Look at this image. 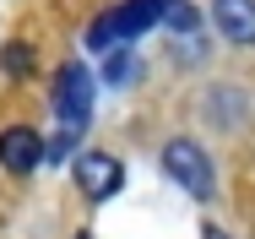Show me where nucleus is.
<instances>
[{"label": "nucleus", "instance_id": "39448f33", "mask_svg": "<svg viewBox=\"0 0 255 239\" xmlns=\"http://www.w3.org/2000/svg\"><path fill=\"white\" fill-rule=\"evenodd\" d=\"M212 16L228 44H255V0H217Z\"/></svg>", "mask_w": 255, "mask_h": 239}, {"label": "nucleus", "instance_id": "423d86ee", "mask_svg": "<svg viewBox=\"0 0 255 239\" xmlns=\"http://www.w3.org/2000/svg\"><path fill=\"white\" fill-rule=\"evenodd\" d=\"M130 76H136V60H130V49H109V54H103V82L125 87Z\"/></svg>", "mask_w": 255, "mask_h": 239}, {"label": "nucleus", "instance_id": "9d476101", "mask_svg": "<svg viewBox=\"0 0 255 239\" xmlns=\"http://www.w3.org/2000/svg\"><path fill=\"white\" fill-rule=\"evenodd\" d=\"M76 239H93V234H76Z\"/></svg>", "mask_w": 255, "mask_h": 239}, {"label": "nucleus", "instance_id": "6e6552de", "mask_svg": "<svg viewBox=\"0 0 255 239\" xmlns=\"http://www.w3.org/2000/svg\"><path fill=\"white\" fill-rule=\"evenodd\" d=\"M0 65H5V76H27V71H33V49L27 44H5L0 49Z\"/></svg>", "mask_w": 255, "mask_h": 239}, {"label": "nucleus", "instance_id": "0eeeda50", "mask_svg": "<svg viewBox=\"0 0 255 239\" xmlns=\"http://www.w3.org/2000/svg\"><path fill=\"white\" fill-rule=\"evenodd\" d=\"M163 22H168V27H179V33H196V27H201V16H196V5H190V0H168V5H163Z\"/></svg>", "mask_w": 255, "mask_h": 239}, {"label": "nucleus", "instance_id": "1a4fd4ad", "mask_svg": "<svg viewBox=\"0 0 255 239\" xmlns=\"http://www.w3.org/2000/svg\"><path fill=\"white\" fill-rule=\"evenodd\" d=\"M201 239H228V234H223L217 223H206V229H201Z\"/></svg>", "mask_w": 255, "mask_h": 239}, {"label": "nucleus", "instance_id": "7ed1b4c3", "mask_svg": "<svg viewBox=\"0 0 255 239\" xmlns=\"http://www.w3.org/2000/svg\"><path fill=\"white\" fill-rule=\"evenodd\" d=\"M125 185V169H120V158H109V152H82L76 158V191L93 196V201H109V196Z\"/></svg>", "mask_w": 255, "mask_h": 239}, {"label": "nucleus", "instance_id": "20e7f679", "mask_svg": "<svg viewBox=\"0 0 255 239\" xmlns=\"http://www.w3.org/2000/svg\"><path fill=\"white\" fill-rule=\"evenodd\" d=\"M0 163H5L11 174H33V169L44 163V136L27 131V125H5V131H0Z\"/></svg>", "mask_w": 255, "mask_h": 239}, {"label": "nucleus", "instance_id": "f03ea898", "mask_svg": "<svg viewBox=\"0 0 255 239\" xmlns=\"http://www.w3.org/2000/svg\"><path fill=\"white\" fill-rule=\"evenodd\" d=\"M163 174H168L179 191H190L196 201H212V196H217V174H212V158H206L196 142H185V136H174V142L163 147Z\"/></svg>", "mask_w": 255, "mask_h": 239}, {"label": "nucleus", "instance_id": "f257e3e1", "mask_svg": "<svg viewBox=\"0 0 255 239\" xmlns=\"http://www.w3.org/2000/svg\"><path fill=\"white\" fill-rule=\"evenodd\" d=\"M163 5H168V0H125V5L103 11L98 22L87 27V49L109 54V49L120 44V38H130V33H147V27H157V22H163Z\"/></svg>", "mask_w": 255, "mask_h": 239}]
</instances>
